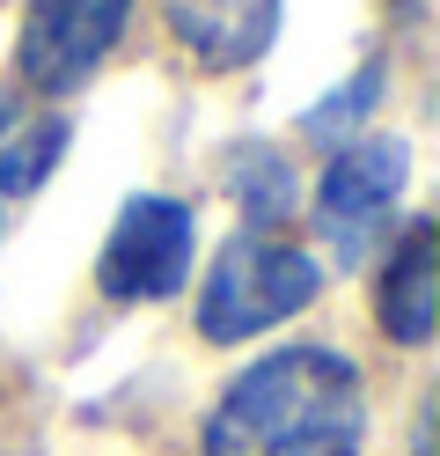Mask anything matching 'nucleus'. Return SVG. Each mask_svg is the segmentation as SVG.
Listing matches in <instances>:
<instances>
[{"mask_svg": "<svg viewBox=\"0 0 440 456\" xmlns=\"http://www.w3.org/2000/svg\"><path fill=\"white\" fill-rule=\"evenodd\" d=\"M367 390L338 346H279L250 361L205 419V456H360Z\"/></svg>", "mask_w": 440, "mask_h": 456, "instance_id": "obj_1", "label": "nucleus"}, {"mask_svg": "<svg viewBox=\"0 0 440 456\" xmlns=\"http://www.w3.org/2000/svg\"><path fill=\"white\" fill-rule=\"evenodd\" d=\"M323 288V265L308 250H293L279 236H228L213 250V265H205V288H198V331L213 338V346H235V338H257L286 317H301Z\"/></svg>", "mask_w": 440, "mask_h": 456, "instance_id": "obj_2", "label": "nucleus"}, {"mask_svg": "<svg viewBox=\"0 0 440 456\" xmlns=\"http://www.w3.org/2000/svg\"><path fill=\"white\" fill-rule=\"evenodd\" d=\"M191 207L184 199H162V191H140L117 207L110 236H103V258H96V288L110 302H169L176 288L191 280Z\"/></svg>", "mask_w": 440, "mask_h": 456, "instance_id": "obj_3", "label": "nucleus"}, {"mask_svg": "<svg viewBox=\"0 0 440 456\" xmlns=\"http://www.w3.org/2000/svg\"><path fill=\"white\" fill-rule=\"evenodd\" d=\"M404 177H411V148L396 133H360L352 148L331 155V169L316 184V228H323L338 265H360L374 250L389 207L404 199Z\"/></svg>", "mask_w": 440, "mask_h": 456, "instance_id": "obj_4", "label": "nucleus"}, {"mask_svg": "<svg viewBox=\"0 0 440 456\" xmlns=\"http://www.w3.org/2000/svg\"><path fill=\"white\" fill-rule=\"evenodd\" d=\"M132 0H29L15 67L37 96H74L88 74L110 60V45L125 37Z\"/></svg>", "mask_w": 440, "mask_h": 456, "instance_id": "obj_5", "label": "nucleus"}, {"mask_svg": "<svg viewBox=\"0 0 440 456\" xmlns=\"http://www.w3.org/2000/svg\"><path fill=\"white\" fill-rule=\"evenodd\" d=\"M162 22L205 74H235L272 52L279 0H162Z\"/></svg>", "mask_w": 440, "mask_h": 456, "instance_id": "obj_6", "label": "nucleus"}, {"mask_svg": "<svg viewBox=\"0 0 440 456\" xmlns=\"http://www.w3.org/2000/svg\"><path fill=\"white\" fill-rule=\"evenodd\" d=\"M374 317L396 346H426L433 338V324H440V228L433 221H411L396 236V250L381 258Z\"/></svg>", "mask_w": 440, "mask_h": 456, "instance_id": "obj_7", "label": "nucleus"}, {"mask_svg": "<svg viewBox=\"0 0 440 456\" xmlns=\"http://www.w3.org/2000/svg\"><path fill=\"white\" fill-rule=\"evenodd\" d=\"M67 140H74L67 118H37V126H15L0 140V236H8V214L22 199L44 191V177L59 169V155H67Z\"/></svg>", "mask_w": 440, "mask_h": 456, "instance_id": "obj_8", "label": "nucleus"}, {"mask_svg": "<svg viewBox=\"0 0 440 456\" xmlns=\"http://www.w3.org/2000/svg\"><path fill=\"white\" fill-rule=\"evenodd\" d=\"M381 96H389V67H381V60H367L352 81H338L331 96H316V103L301 110V133L316 140V148H352V140L374 126Z\"/></svg>", "mask_w": 440, "mask_h": 456, "instance_id": "obj_9", "label": "nucleus"}, {"mask_svg": "<svg viewBox=\"0 0 440 456\" xmlns=\"http://www.w3.org/2000/svg\"><path fill=\"white\" fill-rule=\"evenodd\" d=\"M228 184H235V207L250 214L257 236H272V221H286V207H293V169H286L279 148H264V140L228 155Z\"/></svg>", "mask_w": 440, "mask_h": 456, "instance_id": "obj_10", "label": "nucleus"}, {"mask_svg": "<svg viewBox=\"0 0 440 456\" xmlns=\"http://www.w3.org/2000/svg\"><path fill=\"white\" fill-rule=\"evenodd\" d=\"M15 126H22V118H15V103H8V96H0V140H8Z\"/></svg>", "mask_w": 440, "mask_h": 456, "instance_id": "obj_11", "label": "nucleus"}]
</instances>
